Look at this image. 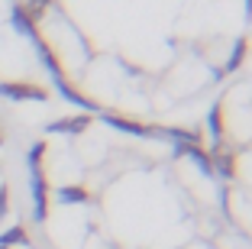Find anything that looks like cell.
<instances>
[{
  "mask_svg": "<svg viewBox=\"0 0 252 249\" xmlns=\"http://www.w3.org/2000/svg\"><path fill=\"white\" fill-rule=\"evenodd\" d=\"M84 126H88V117H74V120H59L52 130L55 133H81Z\"/></svg>",
  "mask_w": 252,
  "mask_h": 249,
  "instance_id": "cell-2",
  "label": "cell"
},
{
  "mask_svg": "<svg viewBox=\"0 0 252 249\" xmlns=\"http://www.w3.org/2000/svg\"><path fill=\"white\" fill-rule=\"evenodd\" d=\"M0 94H7V97H32V101H45V94L39 88H30V84H0Z\"/></svg>",
  "mask_w": 252,
  "mask_h": 249,
  "instance_id": "cell-1",
  "label": "cell"
},
{
  "mask_svg": "<svg viewBox=\"0 0 252 249\" xmlns=\"http://www.w3.org/2000/svg\"><path fill=\"white\" fill-rule=\"evenodd\" d=\"M13 26L20 33H26V36L30 39H36V30H32V23H30V16L26 13H20V10H13Z\"/></svg>",
  "mask_w": 252,
  "mask_h": 249,
  "instance_id": "cell-3",
  "label": "cell"
}]
</instances>
